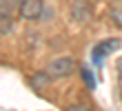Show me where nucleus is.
<instances>
[{
  "mask_svg": "<svg viewBox=\"0 0 122 111\" xmlns=\"http://www.w3.org/2000/svg\"><path fill=\"white\" fill-rule=\"evenodd\" d=\"M47 71L51 73L53 80H58V78H69L71 73L76 71V62H73V58H71V56H60V58H53V60L49 62Z\"/></svg>",
  "mask_w": 122,
  "mask_h": 111,
  "instance_id": "f257e3e1",
  "label": "nucleus"
},
{
  "mask_svg": "<svg viewBox=\"0 0 122 111\" xmlns=\"http://www.w3.org/2000/svg\"><path fill=\"white\" fill-rule=\"evenodd\" d=\"M118 44H120L118 38H107V40H102V42H98L96 47H93V51H91V62L96 64V67H102L104 58L111 56L113 51L118 49Z\"/></svg>",
  "mask_w": 122,
  "mask_h": 111,
  "instance_id": "f03ea898",
  "label": "nucleus"
},
{
  "mask_svg": "<svg viewBox=\"0 0 122 111\" xmlns=\"http://www.w3.org/2000/svg\"><path fill=\"white\" fill-rule=\"evenodd\" d=\"M42 11H45V2L42 0H22L20 9H18V16L27 22H33L42 16Z\"/></svg>",
  "mask_w": 122,
  "mask_h": 111,
  "instance_id": "7ed1b4c3",
  "label": "nucleus"
},
{
  "mask_svg": "<svg viewBox=\"0 0 122 111\" xmlns=\"http://www.w3.org/2000/svg\"><path fill=\"white\" fill-rule=\"evenodd\" d=\"M91 13H93V9H91L89 0H73L71 2V20L78 22V25H84L91 18Z\"/></svg>",
  "mask_w": 122,
  "mask_h": 111,
  "instance_id": "20e7f679",
  "label": "nucleus"
},
{
  "mask_svg": "<svg viewBox=\"0 0 122 111\" xmlns=\"http://www.w3.org/2000/svg\"><path fill=\"white\" fill-rule=\"evenodd\" d=\"M51 80L53 78H51L49 71H38V73H33V76L29 78V85H31V89H36V91H45Z\"/></svg>",
  "mask_w": 122,
  "mask_h": 111,
  "instance_id": "39448f33",
  "label": "nucleus"
},
{
  "mask_svg": "<svg viewBox=\"0 0 122 111\" xmlns=\"http://www.w3.org/2000/svg\"><path fill=\"white\" fill-rule=\"evenodd\" d=\"M20 2L22 0H0V16H13L20 9Z\"/></svg>",
  "mask_w": 122,
  "mask_h": 111,
  "instance_id": "423d86ee",
  "label": "nucleus"
},
{
  "mask_svg": "<svg viewBox=\"0 0 122 111\" xmlns=\"http://www.w3.org/2000/svg\"><path fill=\"white\" fill-rule=\"evenodd\" d=\"M109 18L116 27L122 29V2H111L109 5Z\"/></svg>",
  "mask_w": 122,
  "mask_h": 111,
  "instance_id": "0eeeda50",
  "label": "nucleus"
},
{
  "mask_svg": "<svg viewBox=\"0 0 122 111\" xmlns=\"http://www.w3.org/2000/svg\"><path fill=\"white\" fill-rule=\"evenodd\" d=\"M80 76H82V82L93 91V89H96V78H93V73L87 69V67H80Z\"/></svg>",
  "mask_w": 122,
  "mask_h": 111,
  "instance_id": "6e6552de",
  "label": "nucleus"
},
{
  "mask_svg": "<svg viewBox=\"0 0 122 111\" xmlns=\"http://www.w3.org/2000/svg\"><path fill=\"white\" fill-rule=\"evenodd\" d=\"M11 25H13V22H11L9 16H0V33H2V36H7L11 31Z\"/></svg>",
  "mask_w": 122,
  "mask_h": 111,
  "instance_id": "1a4fd4ad",
  "label": "nucleus"
},
{
  "mask_svg": "<svg viewBox=\"0 0 122 111\" xmlns=\"http://www.w3.org/2000/svg\"><path fill=\"white\" fill-rule=\"evenodd\" d=\"M116 73H118V93H120V100H122V56L116 60Z\"/></svg>",
  "mask_w": 122,
  "mask_h": 111,
  "instance_id": "9d476101",
  "label": "nucleus"
},
{
  "mask_svg": "<svg viewBox=\"0 0 122 111\" xmlns=\"http://www.w3.org/2000/svg\"><path fill=\"white\" fill-rule=\"evenodd\" d=\"M64 111H93L91 107H87V105H69Z\"/></svg>",
  "mask_w": 122,
  "mask_h": 111,
  "instance_id": "9b49d317",
  "label": "nucleus"
}]
</instances>
